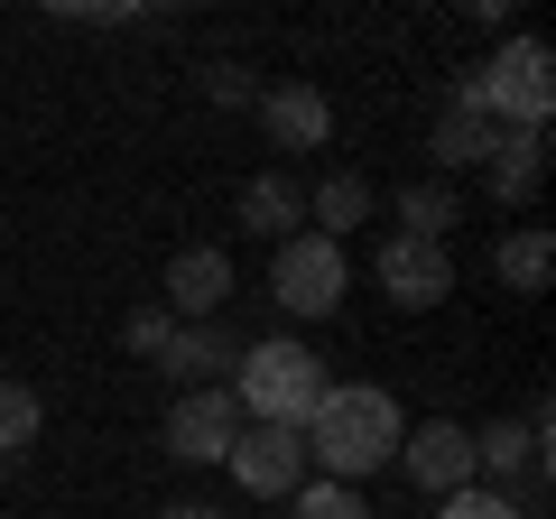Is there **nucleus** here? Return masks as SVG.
<instances>
[{
    "label": "nucleus",
    "mask_w": 556,
    "mask_h": 519,
    "mask_svg": "<svg viewBox=\"0 0 556 519\" xmlns=\"http://www.w3.org/2000/svg\"><path fill=\"white\" fill-rule=\"evenodd\" d=\"M492 149H501V130L473 112V102H455V93H445L437 130H427V159H437L445 177H455V167H492Z\"/></svg>",
    "instance_id": "nucleus-12"
},
{
    "label": "nucleus",
    "mask_w": 556,
    "mask_h": 519,
    "mask_svg": "<svg viewBox=\"0 0 556 519\" xmlns=\"http://www.w3.org/2000/svg\"><path fill=\"white\" fill-rule=\"evenodd\" d=\"M269 298L288 306V316H334L343 306V241H325V232H288V241H269Z\"/></svg>",
    "instance_id": "nucleus-4"
},
{
    "label": "nucleus",
    "mask_w": 556,
    "mask_h": 519,
    "mask_svg": "<svg viewBox=\"0 0 556 519\" xmlns=\"http://www.w3.org/2000/svg\"><path fill=\"white\" fill-rule=\"evenodd\" d=\"M38 427H47V400L28 390V380H0V464L28 455V445H38Z\"/></svg>",
    "instance_id": "nucleus-19"
},
{
    "label": "nucleus",
    "mask_w": 556,
    "mask_h": 519,
    "mask_svg": "<svg viewBox=\"0 0 556 519\" xmlns=\"http://www.w3.org/2000/svg\"><path fill=\"white\" fill-rule=\"evenodd\" d=\"M371 279H380V298H390V306H417V316H427V306L455 298V251H445V241L390 232V241L371 251Z\"/></svg>",
    "instance_id": "nucleus-6"
},
{
    "label": "nucleus",
    "mask_w": 556,
    "mask_h": 519,
    "mask_svg": "<svg viewBox=\"0 0 556 519\" xmlns=\"http://www.w3.org/2000/svg\"><path fill=\"white\" fill-rule=\"evenodd\" d=\"M547 177V130H501L492 149V204H529Z\"/></svg>",
    "instance_id": "nucleus-15"
},
{
    "label": "nucleus",
    "mask_w": 556,
    "mask_h": 519,
    "mask_svg": "<svg viewBox=\"0 0 556 519\" xmlns=\"http://www.w3.org/2000/svg\"><path fill=\"white\" fill-rule=\"evenodd\" d=\"M204 93H214L223 112H241V102H260V84H251V65H232V56H223V65H204Z\"/></svg>",
    "instance_id": "nucleus-23"
},
{
    "label": "nucleus",
    "mask_w": 556,
    "mask_h": 519,
    "mask_svg": "<svg viewBox=\"0 0 556 519\" xmlns=\"http://www.w3.org/2000/svg\"><path fill=\"white\" fill-rule=\"evenodd\" d=\"M232 482L251 501H288L306 482V427H260V418H241V436H232Z\"/></svg>",
    "instance_id": "nucleus-5"
},
{
    "label": "nucleus",
    "mask_w": 556,
    "mask_h": 519,
    "mask_svg": "<svg viewBox=\"0 0 556 519\" xmlns=\"http://www.w3.org/2000/svg\"><path fill=\"white\" fill-rule=\"evenodd\" d=\"M241 223H251V232H269V241L306 232V186H298V177H278V167H260V177L241 186Z\"/></svg>",
    "instance_id": "nucleus-14"
},
{
    "label": "nucleus",
    "mask_w": 556,
    "mask_h": 519,
    "mask_svg": "<svg viewBox=\"0 0 556 519\" xmlns=\"http://www.w3.org/2000/svg\"><path fill=\"white\" fill-rule=\"evenodd\" d=\"M353 223H371V186L343 167V177H325V186H306V232H325V241H343Z\"/></svg>",
    "instance_id": "nucleus-16"
},
{
    "label": "nucleus",
    "mask_w": 556,
    "mask_h": 519,
    "mask_svg": "<svg viewBox=\"0 0 556 519\" xmlns=\"http://www.w3.org/2000/svg\"><path fill=\"white\" fill-rule=\"evenodd\" d=\"M251 112H260V130L278 140V159H288V149H325V140H334V102H325L316 84H269Z\"/></svg>",
    "instance_id": "nucleus-10"
},
{
    "label": "nucleus",
    "mask_w": 556,
    "mask_h": 519,
    "mask_svg": "<svg viewBox=\"0 0 556 519\" xmlns=\"http://www.w3.org/2000/svg\"><path fill=\"white\" fill-rule=\"evenodd\" d=\"M241 400V418H260V427H306L325 408V362H316V343H298V334H269V343H241V362H232V380H223Z\"/></svg>",
    "instance_id": "nucleus-2"
},
{
    "label": "nucleus",
    "mask_w": 556,
    "mask_h": 519,
    "mask_svg": "<svg viewBox=\"0 0 556 519\" xmlns=\"http://www.w3.org/2000/svg\"><path fill=\"white\" fill-rule=\"evenodd\" d=\"M159 519H223V510H214V501H167Z\"/></svg>",
    "instance_id": "nucleus-24"
},
{
    "label": "nucleus",
    "mask_w": 556,
    "mask_h": 519,
    "mask_svg": "<svg viewBox=\"0 0 556 519\" xmlns=\"http://www.w3.org/2000/svg\"><path fill=\"white\" fill-rule=\"evenodd\" d=\"M492 279L510 288V298H547V279H556V232H538V223L501 232V241H492Z\"/></svg>",
    "instance_id": "nucleus-13"
},
{
    "label": "nucleus",
    "mask_w": 556,
    "mask_h": 519,
    "mask_svg": "<svg viewBox=\"0 0 556 519\" xmlns=\"http://www.w3.org/2000/svg\"><path fill=\"white\" fill-rule=\"evenodd\" d=\"M399 473H408L427 501H455L464 482H482V473H473V427H455V418L408 427V436H399Z\"/></svg>",
    "instance_id": "nucleus-7"
},
{
    "label": "nucleus",
    "mask_w": 556,
    "mask_h": 519,
    "mask_svg": "<svg viewBox=\"0 0 556 519\" xmlns=\"http://www.w3.org/2000/svg\"><path fill=\"white\" fill-rule=\"evenodd\" d=\"M437 519H529V510L510 492H492V482H464L455 501H437Z\"/></svg>",
    "instance_id": "nucleus-21"
},
{
    "label": "nucleus",
    "mask_w": 556,
    "mask_h": 519,
    "mask_svg": "<svg viewBox=\"0 0 556 519\" xmlns=\"http://www.w3.org/2000/svg\"><path fill=\"white\" fill-rule=\"evenodd\" d=\"M167 334H177V316H167V306H130V325H121V343H130L139 362H159Z\"/></svg>",
    "instance_id": "nucleus-22"
},
{
    "label": "nucleus",
    "mask_w": 556,
    "mask_h": 519,
    "mask_svg": "<svg viewBox=\"0 0 556 519\" xmlns=\"http://www.w3.org/2000/svg\"><path fill=\"white\" fill-rule=\"evenodd\" d=\"M464 223V195L445 177H417V186H399V232L408 241H445Z\"/></svg>",
    "instance_id": "nucleus-17"
},
{
    "label": "nucleus",
    "mask_w": 556,
    "mask_h": 519,
    "mask_svg": "<svg viewBox=\"0 0 556 519\" xmlns=\"http://www.w3.org/2000/svg\"><path fill=\"white\" fill-rule=\"evenodd\" d=\"M455 102H473L492 130H547L556 121V56H547V38H501L492 56L455 84Z\"/></svg>",
    "instance_id": "nucleus-3"
},
{
    "label": "nucleus",
    "mask_w": 556,
    "mask_h": 519,
    "mask_svg": "<svg viewBox=\"0 0 556 519\" xmlns=\"http://www.w3.org/2000/svg\"><path fill=\"white\" fill-rule=\"evenodd\" d=\"M519 464H529V473H547V455L529 445V427H519V418H492V427H473V473H492V492L519 473Z\"/></svg>",
    "instance_id": "nucleus-18"
},
{
    "label": "nucleus",
    "mask_w": 556,
    "mask_h": 519,
    "mask_svg": "<svg viewBox=\"0 0 556 519\" xmlns=\"http://www.w3.org/2000/svg\"><path fill=\"white\" fill-rule=\"evenodd\" d=\"M288 510H298V519H371V501H362L353 492V482H298V492H288Z\"/></svg>",
    "instance_id": "nucleus-20"
},
{
    "label": "nucleus",
    "mask_w": 556,
    "mask_h": 519,
    "mask_svg": "<svg viewBox=\"0 0 556 519\" xmlns=\"http://www.w3.org/2000/svg\"><path fill=\"white\" fill-rule=\"evenodd\" d=\"M399 436H408V418H399L390 390H325V408L306 418V464H316L325 482H371L380 464H399Z\"/></svg>",
    "instance_id": "nucleus-1"
},
{
    "label": "nucleus",
    "mask_w": 556,
    "mask_h": 519,
    "mask_svg": "<svg viewBox=\"0 0 556 519\" xmlns=\"http://www.w3.org/2000/svg\"><path fill=\"white\" fill-rule=\"evenodd\" d=\"M232 436H241V400L232 390H177V400H167V455L177 464H223L232 455Z\"/></svg>",
    "instance_id": "nucleus-8"
},
{
    "label": "nucleus",
    "mask_w": 556,
    "mask_h": 519,
    "mask_svg": "<svg viewBox=\"0 0 556 519\" xmlns=\"http://www.w3.org/2000/svg\"><path fill=\"white\" fill-rule=\"evenodd\" d=\"M223 298H232V251H223V241H186V251L167 260V316L177 325H214Z\"/></svg>",
    "instance_id": "nucleus-9"
},
{
    "label": "nucleus",
    "mask_w": 556,
    "mask_h": 519,
    "mask_svg": "<svg viewBox=\"0 0 556 519\" xmlns=\"http://www.w3.org/2000/svg\"><path fill=\"white\" fill-rule=\"evenodd\" d=\"M241 343L223 334V325H177V334L159 343V371L177 380V390H214V380H232Z\"/></svg>",
    "instance_id": "nucleus-11"
}]
</instances>
